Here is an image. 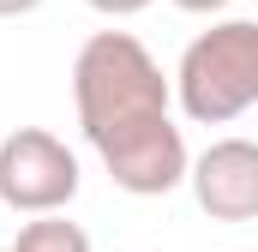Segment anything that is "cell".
I'll return each instance as SVG.
<instances>
[{"label": "cell", "mask_w": 258, "mask_h": 252, "mask_svg": "<svg viewBox=\"0 0 258 252\" xmlns=\"http://www.w3.org/2000/svg\"><path fill=\"white\" fill-rule=\"evenodd\" d=\"M174 102V78H162L156 54L132 36V30H96L78 60H72V108L90 138V150H114L120 138L144 126L168 120Z\"/></svg>", "instance_id": "obj_1"}, {"label": "cell", "mask_w": 258, "mask_h": 252, "mask_svg": "<svg viewBox=\"0 0 258 252\" xmlns=\"http://www.w3.org/2000/svg\"><path fill=\"white\" fill-rule=\"evenodd\" d=\"M174 102L192 126H228L258 102V18L198 30L174 66Z\"/></svg>", "instance_id": "obj_2"}, {"label": "cell", "mask_w": 258, "mask_h": 252, "mask_svg": "<svg viewBox=\"0 0 258 252\" xmlns=\"http://www.w3.org/2000/svg\"><path fill=\"white\" fill-rule=\"evenodd\" d=\"M78 198V156L54 132L18 126L0 138V204L18 216H60Z\"/></svg>", "instance_id": "obj_3"}, {"label": "cell", "mask_w": 258, "mask_h": 252, "mask_svg": "<svg viewBox=\"0 0 258 252\" xmlns=\"http://www.w3.org/2000/svg\"><path fill=\"white\" fill-rule=\"evenodd\" d=\"M102 168H108V180L132 198H168L174 186H186V174H192V150H186V132L174 126V114L156 126H144V132H132L120 138L114 150H102Z\"/></svg>", "instance_id": "obj_4"}, {"label": "cell", "mask_w": 258, "mask_h": 252, "mask_svg": "<svg viewBox=\"0 0 258 252\" xmlns=\"http://www.w3.org/2000/svg\"><path fill=\"white\" fill-rule=\"evenodd\" d=\"M186 186L210 222H258V144L252 138H216L210 150L192 156Z\"/></svg>", "instance_id": "obj_5"}, {"label": "cell", "mask_w": 258, "mask_h": 252, "mask_svg": "<svg viewBox=\"0 0 258 252\" xmlns=\"http://www.w3.org/2000/svg\"><path fill=\"white\" fill-rule=\"evenodd\" d=\"M6 252H90V234L78 222H66V210L60 216H30Z\"/></svg>", "instance_id": "obj_6"}, {"label": "cell", "mask_w": 258, "mask_h": 252, "mask_svg": "<svg viewBox=\"0 0 258 252\" xmlns=\"http://www.w3.org/2000/svg\"><path fill=\"white\" fill-rule=\"evenodd\" d=\"M90 12H102V18H132V12H144L150 0H84Z\"/></svg>", "instance_id": "obj_7"}, {"label": "cell", "mask_w": 258, "mask_h": 252, "mask_svg": "<svg viewBox=\"0 0 258 252\" xmlns=\"http://www.w3.org/2000/svg\"><path fill=\"white\" fill-rule=\"evenodd\" d=\"M42 0H0V18H30Z\"/></svg>", "instance_id": "obj_8"}, {"label": "cell", "mask_w": 258, "mask_h": 252, "mask_svg": "<svg viewBox=\"0 0 258 252\" xmlns=\"http://www.w3.org/2000/svg\"><path fill=\"white\" fill-rule=\"evenodd\" d=\"M174 6H180V12H198V18H210V12H222L228 0H174Z\"/></svg>", "instance_id": "obj_9"}, {"label": "cell", "mask_w": 258, "mask_h": 252, "mask_svg": "<svg viewBox=\"0 0 258 252\" xmlns=\"http://www.w3.org/2000/svg\"><path fill=\"white\" fill-rule=\"evenodd\" d=\"M0 252H6V246H0Z\"/></svg>", "instance_id": "obj_10"}]
</instances>
